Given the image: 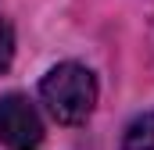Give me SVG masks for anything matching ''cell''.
<instances>
[{"instance_id":"obj_1","label":"cell","mask_w":154,"mask_h":150,"mask_svg":"<svg viewBox=\"0 0 154 150\" xmlns=\"http://www.w3.org/2000/svg\"><path fill=\"white\" fill-rule=\"evenodd\" d=\"M39 97H43L47 111L61 125H79V122H86L93 114V104H97L93 72L75 64V61H65V64H57V68H50L43 75Z\"/></svg>"},{"instance_id":"obj_3","label":"cell","mask_w":154,"mask_h":150,"mask_svg":"<svg viewBox=\"0 0 154 150\" xmlns=\"http://www.w3.org/2000/svg\"><path fill=\"white\" fill-rule=\"evenodd\" d=\"M122 150H154V114H143L129 125Z\"/></svg>"},{"instance_id":"obj_2","label":"cell","mask_w":154,"mask_h":150,"mask_svg":"<svg viewBox=\"0 0 154 150\" xmlns=\"http://www.w3.org/2000/svg\"><path fill=\"white\" fill-rule=\"evenodd\" d=\"M0 143L11 150H36L43 143V122L36 107L18 93L0 97Z\"/></svg>"},{"instance_id":"obj_4","label":"cell","mask_w":154,"mask_h":150,"mask_svg":"<svg viewBox=\"0 0 154 150\" xmlns=\"http://www.w3.org/2000/svg\"><path fill=\"white\" fill-rule=\"evenodd\" d=\"M11 57H14V36H11V29L0 22V72L11 64Z\"/></svg>"}]
</instances>
